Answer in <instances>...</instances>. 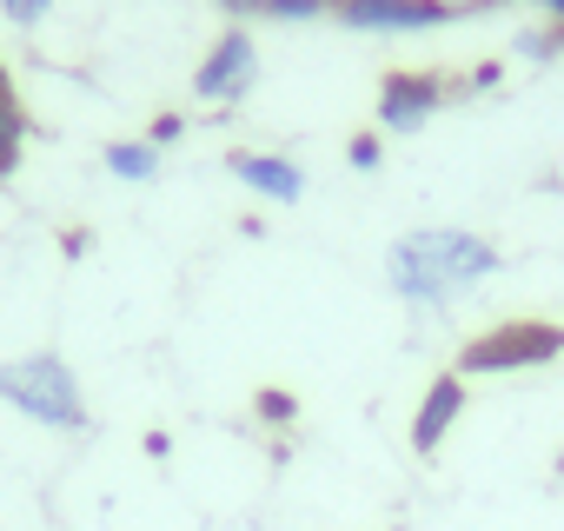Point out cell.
I'll return each mask as SVG.
<instances>
[{
  "instance_id": "9c48e42d",
  "label": "cell",
  "mask_w": 564,
  "mask_h": 531,
  "mask_svg": "<svg viewBox=\"0 0 564 531\" xmlns=\"http://www.w3.org/2000/svg\"><path fill=\"white\" fill-rule=\"evenodd\" d=\"M107 173L147 186V180L160 173V147H153V140H113V147H107Z\"/></svg>"
},
{
  "instance_id": "8992f818",
  "label": "cell",
  "mask_w": 564,
  "mask_h": 531,
  "mask_svg": "<svg viewBox=\"0 0 564 531\" xmlns=\"http://www.w3.org/2000/svg\"><path fill=\"white\" fill-rule=\"evenodd\" d=\"M445 94H452L445 74H425V67L386 74V87H379V133H419L445 107Z\"/></svg>"
},
{
  "instance_id": "4fadbf2b",
  "label": "cell",
  "mask_w": 564,
  "mask_h": 531,
  "mask_svg": "<svg viewBox=\"0 0 564 531\" xmlns=\"http://www.w3.org/2000/svg\"><path fill=\"white\" fill-rule=\"evenodd\" d=\"M259 419L265 425H293L300 419V399L293 392H259Z\"/></svg>"
},
{
  "instance_id": "7a4b0ae2",
  "label": "cell",
  "mask_w": 564,
  "mask_h": 531,
  "mask_svg": "<svg viewBox=\"0 0 564 531\" xmlns=\"http://www.w3.org/2000/svg\"><path fill=\"white\" fill-rule=\"evenodd\" d=\"M0 399L14 412H28L34 425H54V432H80L87 425V399H80V379L61 353H28V359H8L0 366Z\"/></svg>"
},
{
  "instance_id": "7c38bea8",
  "label": "cell",
  "mask_w": 564,
  "mask_h": 531,
  "mask_svg": "<svg viewBox=\"0 0 564 531\" xmlns=\"http://www.w3.org/2000/svg\"><path fill=\"white\" fill-rule=\"evenodd\" d=\"M346 160H352L359 173H379V166H386V147H379V133H352V147H346Z\"/></svg>"
},
{
  "instance_id": "30bf717a",
  "label": "cell",
  "mask_w": 564,
  "mask_h": 531,
  "mask_svg": "<svg viewBox=\"0 0 564 531\" xmlns=\"http://www.w3.org/2000/svg\"><path fill=\"white\" fill-rule=\"evenodd\" d=\"M21 147H28V113H21V100L8 94V100H0V180L21 166Z\"/></svg>"
},
{
  "instance_id": "5bb4252c",
  "label": "cell",
  "mask_w": 564,
  "mask_h": 531,
  "mask_svg": "<svg viewBox=\"0 0 564 531\" xmlns=\"http://www.w3.org/2000/svg\"><path fill=\"white\" fill-rule=\"evenodd\" d=\"M0 14H8L14 28H41L54 14V0H0Z\"/></svg>"
},
{
  "instance_id": "9a60e30c",
  "label": "cell",
  "mask_w": 564,
  "mask_h": 531,
  "mask_svg": "<svg viewBox=\"0 0 564 531\" xmlns=\"http://www.w3.org/2000/svg\"><path fill=\"white\" fill-rule=\"evenodd\" d=\"M180 133H186V120H180V113H160V120L147 127V140H153V147H173Z\"/></svg>"
},
{
  "instance_id": "e0dca14e",
  "label": "cell",
  "mask_w": 564,
  "mask_h": 531,
  "mask_svg": "<svg viewBox=\"0 0 564 531\" xmlns=\"http://www.w3.org/2000/svg\"><path fill=\"white\" fill-rule=\"evenodd\" d=\"M538 14H544V21H551V34L564 41V0H538Z\"/></svg>"
},
{
  "instance_id": "277c9868",
  "label": "cell",
  "mask_w": 564,
  "mask_h": 531,
  "mask_svg": "<svg viewBox=\"0 0 564 531\" xmlns=\"http://www.w3.org/2000/svg\"><path fill=\"white\" fill-rule=\"evenodd\" d=\"M252 80H259V47H252L246 28H226V34L213 41V54L193 67V94H199L206 107H232V100H246Z\"/></svg>"
},
{
  "instance_id": "ac0fdd59",
  "label": "cell",
  "mask_w": 564,
  "mask_h": 531,
  "mask_svg": "<svg viewBox=\"0 0 564 531\" xmlns=\"http://www.w3.org/2000/svg\"><path fill=\"white\" fill-rule=\"evenodd\" d=\"M226 14H259V0H219Z\"/></svg>"
},
{
  "instance_id": "6da1fadb",
  "label": "cell",
  "mask_w": 564,
  "mask_h": 531,
  "mask_svg": "<svg viewBox=\"0 0 564 531\" xmlns=\"http://www.w3.org/2000/svg\"><path fill=\"white\" fill-rule=\"evenodd\" d=\"M498 266H505V252H498L491 239L465 232V226H419V232H405V239L386 246V280H392V293H399L405 306H419V313L452 306L458 293L485 286Z\"/></svg>"
},
{
  "instance_id": "52a82bcc",
  "label": "cell",
  "mask_w": 564,
  "mask_h": 531,
  "mask_svg": "<svg viewBox=\"0 0 564 531\" xmlns=\"http://www.w3.org/2000/svg\"><path fill=\"white\" fill-rule=\"evenodd\" d=\"M226 166H232V180L246 186V193H259V199H272V206H293L300 193H306V166L300 160H286V153H226Z\"/></svg>"
},
{
  "instance_id": "3957f363",
  "label": "cell",
  "mask_w": 564,
  "mask_h": 531,
  "mask_svg": "<svg viewBox=\"0 0 564 531\" xmlns=\"http://www.w3.org/2000/svg\"><path fill=\"white\" fill-rule=\"evenodd\" d=\"M557 353H564V326H551V319H511V326L478 333V339L458 353V379H485V372H531V366H551Z\"/></svg>"
},
{
  "instance_id": "d6986e66",
  "label": "cell",
  "mask_w": 564,
  "mask_h": 531,
  "mask_svg": "<svg viewBox=\"0 0 564 531\" xmlns=\"http://www.w3.org/2000/svg\"><path fill=\"white\" fill-rule=\"evenodd\" d=\"M8 94H14V80H8V67H0V100H8Z\"/></svg>"
},
{
  "instance_id": "2e32d148",
  "label": "cell",
  "mask_w": 564,
  "mask_h": 531,
  "mask_svg": "<svg viewBox=\"0 0 564 531\" xmlns=\"http://www.w3.org/2000/svg\"><path fill=\"white\" fill-rule=\"evenodd\" d=\"M557 47H564L557 34H524V41H518V54H531V61H551Z\"/></svg>"
},
{
  "instance_id": "5b68a950",
  "label": "cell",
  "mask_w": 564,
  "mask_h": 531,
  "mask_svg": "<svg viewBox=\"0 0 564 531\" xmlns=\"http://www.w3.org/2000/svg\"><path fill=\"white\" fill-rule=\"evenodd\" d=\"M452 14V0H333V21L352 34H432Z\"/></svg>"
},
{
  "instance_id": "8fae6325",
  "label": "cell",
  "mask_w": 564,
  "mask_h": 531,
  "mask_svg": "<svg viewBox=\"0 0 564 531\" xmlns=\"http://www.w3.org/2000/svg\"><path fill=\"white\" fill-rule=\"evenodd\" d=\"M259 14L265 21H326L333 0H259Z\"/></svg>"
},
{
  "instance_id": "ba28073f",
  "label": "cell",
  "mask_w": 564,
  "mask_h": 531,
  "mask_svg": "<svg viewBox=\"0 0 564 531\" xmlns=\"http://www.w3.org/2000/svg\"><path fill=\"white\" fill-rule=\"evenodd\" d=\"M458 412H465V379H458V372H438V379L425 386L419 412H412V452H419V458H432V452L452 438Z\"/></svg>"
}]
</instances>
